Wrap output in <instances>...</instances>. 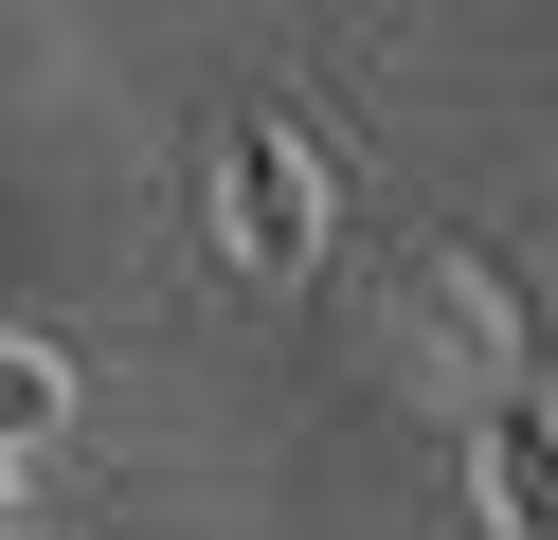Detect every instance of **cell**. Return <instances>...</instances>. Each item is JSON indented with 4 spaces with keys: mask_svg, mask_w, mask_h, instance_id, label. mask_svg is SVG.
Returning <instances> with one entry per match:
<instances>
[{
    "mask_svg": "<svg viewBox=\"0 0 558 540\" xmlns=\"http://www.w3.org/2000/svg\"><path fill=\"white\" fill-rule=\"evenodd\" d=\"M217 252H234L253 288H289L306 252H325V180H306L289 127H234V144H217Z\"/></svg>",
    "mask_w": 558,
    "mask_h": 540,
    "instance_id": "obj_1",
    "label": "cell"
},
{
    "mask_svg": "<svg viewBox=\"0 0 558 540\" xmlns=\"http://www.w3.org/2000/svg\"><path fill=\"white\" fill-rule=\"evenodd\" d=\"M54 432H73V379H54V343H19V324H0V468L54 451Z\"/></svg>",
    "mask_w": 558,
    "mask_h": 540,
    "instance_id": "obj_3",
    "label": "cell"
},
{
    "mask_svg": "<svg viewBox=\"0 0 558 540\" xmlns=\"http://www.w3.org/2000/svg\"><path fill=\"white\" fill-rule=\"evenodd\" d=\"M486 523H505V540H558V487H541V415H522V396L486 415Z\"/></svg>",
    "mask_w": 558,
    "mask_h": 540,
    "instance_id": "obj_2",
    "label": "cell"
},
{
    "mask_svg": "<svg viewBox=\"0 0 558 540\" xmlns=\"http://www.w3.org/2000/svg\"><path fill=\"white\" fill-rule=\"evenodd\" d=\"M0 540H19V468H0Z\"/></svg>",
    "mask_w": 558,
    "mask_h": 540,
    "instance_id": "obj_4",
    "label": "cell"
}]
</instances>
